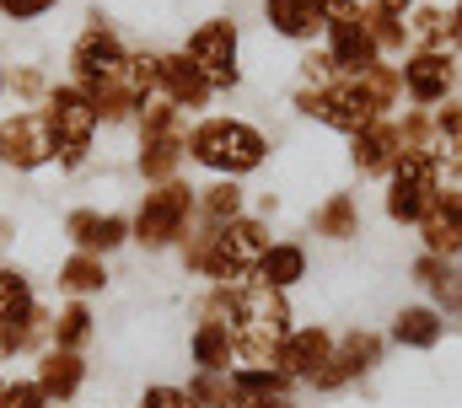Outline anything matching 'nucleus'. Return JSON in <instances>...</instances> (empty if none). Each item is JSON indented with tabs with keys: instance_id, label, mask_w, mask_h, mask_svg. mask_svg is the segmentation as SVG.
Returning <instances> with one entry per match:
<instances>
[{
	"instance_id": "1",
	"label": "nucleus",
	"mask_w": 462,
	"mask_h": 408,
	"mask_svg": "<svg viewBox=\"0 0 462 408\" xmlns=\"http://www.w3.org/2000/svg\"><path fill=\"white\" fill-rule=\"evenodd\" d=\"M269 242H274V231L253 209L231 226H199L194 220V231L178 242V264H183V274H194L205 285H242V280H253Z\"/></svg>"
},
{
	"instance_id": "2",
	"label": "nucleus",
	"mask_w": 462,
	"mask_h": 408,
	"mask_svg": "<svg viewBox=\"0 0 462 408\" xmlns=\"http://www.w3.org/2000/svg\"><path fill=\"white\" fill-rule=\"evenodd\" d=\"M189 162L210 178H253L269 162V134L236 113H199L189 124Z\"/></svg>"
},
{
	"instance_id": "3",
	"label": "nucleus",
	"mask_w": 462,
	"mask_h": 408,
	"mask_svg": "<svg viewBox=\"0 0 462 408\" xmlns=\"http://www.w3.org/2000/svg\"><path fill=\"white\" fill-rule=\"evenodd\" d=\"M296 328L291 296L258 280L236 285V317H231V338H236V366H274L285 333Z\"/></svg>"
},
{
	"instance_id": "4",
	"label": "nucleus",
	"mask_w": 462,
	"mask_h": 408,
	"mask_svg": "<svg viewBox=\"0 0 462 408\" xmlns=\"http://www.w3.org/2000/svg\"><path fill=\"white\" fill-rule=\"evenodd\" d=\"M194 209H199V183L189 178H167L151 183L134 209H129V236L145 253H178V242L194 231Z\"/></svg>"
},
{
	"instance_id": "5",
	"label": "nucleus",
	"mask_w": 462,
	"mask_h": 408,
	"mask_svg": "<svg viewBox=\"0 0 462 408\" xmlns=\"http://www.w3.org/2000/svg\"><path fill=\"white\" fill-rule=\"evenodd\" d=\"M38 113H43V124H49V140H54V162H60V172H81V167L92 162V151H97V129H103V118H97L92 97H87L76 81H54Z\"/></svg>"
},
{
	"instance_id": "6",
	"label": "nucleus",
	"mask_w": 462,
	"mask_h": 408,
	"mask_svg": "<svg viewBox=\"0 0 462 408\" xmlns=\"http://www.w3.org/2000/svg\"><path fill=\"white\" fill-rule=\"evenodd\" d=\"M291 107L301 113V118H312V124H323V129H334V134H360L365 124H376V118H387L382 113V102L365 92V81L360 76H339L334 87H296L291 92Z\"/></svg>"
},
{
	"instance_id": "7",
	"label": "nucleus",
	"mask_w": 462,
	"mask_h": 408,
	"mask_svg": "<svg viewBox=\"0 0 462 408\" xmlns=\"http://www.w3.org/2000/svg\"><path fill=\"white\" fill-rule=\"evenodd\" d=\"M70 81L92 97V92H103V87H114L124 81V65H129V43L118 38V27L108 16H87V27L76 32V43H70Z\"/></svg>"
},
{
	"instance_id": "8",
	"label": "nucleus",
	"mask_w": 462,
	"mask_h": 408,
	"mask_svg": "<svg viewBox=\"0 0 462 408\" xmlns=\"http://www.w3.org/2000/svg\"><path fill=\"white\" fill-rule=\"evenodd\" d=\"M183 54L205 70V81L216 92H236L242 87V27L231 16H205L183 38Z\"/></svg>"
},
{
	"instance_id": "9",
	"label": "nucleus",
	"mask_w": 462,
	"mask_h": 408,
	"mask_svg": "<svg viewBox=\"0 0 462 408\" xmlns=\"http://www.w3.org/2000/svg\"><path fill=\"white\" fill-rule=\"evenodd\" d=\"M382 360H387V338L376 328H345L334 338V360L312 376V393H345L355 382H365Z\"/></svg>"
},
{
	"instance_id": "10",
	"label": "nucleus",
	"mask_w": 462,
	"mask_h": 408,
	"mask_svg": "<svg viewBox=\"0 0 462 408\" xmlns=\"http://www.w3.org/2000/svg\"><path fill=\"white\" fill-rule=\"evenodd\" d=\"M441 167L436 162H398L382 183V215L393 226H420V215L430 209V199L441 194Z\"/></svg>"
},
{
	"instance_id": "11",
	"label": "nucleus",
	"mask_w": 462,
	"mask_h": 408,
	"mask_svg": "<svg viewBox=\"0 0 462 408\" xmlns=\"http://www.w3.org/2000/svg\"><path fill=\"white\" fill-rule=\"evenodd\" d=\"M398 76H403L409 107H441L457 92V54L452 49H409L398 60Z\"/></svg>"
},
{
	"instance_id": "12",
	"label": "nucleus",
	"mask_w": 462,
	"mask_h": 408,
	"mask_svg": "<svg viewBox=\"0 0 462 408\" xmlns=\"http://www.w3.org/2000/svg\"><path fill=\"white\" fill-rule=\"evenodd\" d=\"M0 151H5V167L11 172H43L54 167V140H49V124L38 107H16L0 118Z\"/></svg>"
},
{
	"instance_id": "13",
	"label": "nucleus",
	"mask_w": 462,
	"mask_h": 408,
	"mask_svg": "<svg viewBox=\"0 0 462 408\" xmlns=\"http://www.w3.org/2000/svg\"><path fill=\"white\" fill-rule=\"evenodd\" d=\"M65 242L70 253H97V258H114L118 247H129V215L118 209H97V204H76L65 215Z\"/></svg>"
},
{
	"instance_id": "14",
	"label": "nucleus",
	"mask_w": 462,
	"mask_h": 408,
	"mask_svg": "<svg viewBox=\"0 0 462 408\" xmlns=\"http://www.w3.org/2000/svg\"><path fill=\"white\" fill-rule=\"evenodd\" d=\"M156 97H167L172 107H183L189 118H199L216 102V87L205 81V70L183 49H167V54H156Z\"/></svg>"
},
{
	"instance_id": "15",
	"label": "nucleus",
	"mask_w": 462,
	"mask_h": 408,
	"mask_svg": "<svg viewBox=\"0 0 462 408\" xmlns=\"http://www.w3.org/2000/svg\"><path fill=\"white\" fill-rule=\"evenodd\" d=\"M334 338H339V333H328L323 322H296V328L285 333L280 355H274V371H285L296 387H312V376L334 360Z\"/></svg>"
},
{
	"instance_id": "16",
	"label": "nucleus",
	"mask_w": 462,
	"mask_h": 408,
	"mask_svg": "<svg viewBox=\"0 0 462 408\" xmlns=\"http://www.w3.org/2000/svg\"><path fill=\"white\" fill-rule=\"evenodd\" d=\"M414 231H420V253L462 264V183H441V194L430 199Z\"/></svg>"
},
{
	"instance_id": "17",
	"label": "nucleus",
	"mask_w": 462,
	"mask_h": 408,
	"mask_svg": "<svg viewBox=\"0 0 462 408\" xmlns=\"http://www.w3.org/2000/svg\"><path fill=\"white\" fill-rule=\"evenodd\" d=\"M323 49L334 54L339 76H360V70H371V65L387 60V54L376 49V38H371V27H365L360 11H355V16H334V22L323 27Z\"/></svg>"
},
{
	"instance_id": "18",
	"label": "nucleus",
	"mask_w": 462,
	"mask_h": 408,
	"mask_svg": "<svg viewBox=\"0 0 462 408\" xmlns=\"http://www.w3.org/2000/svg\"><path fill=\"white\" fill-rule=\"evenodd\" d=\"M87 376H92V366H87V355L81 349H60V344H49L38 360H32V382L49 393V403L65 408L81 398V387H87Z\"/></svg>"
},
{
	"instance_id": "19",
	"label": "nucleus",
	"mask_w": 462,
	"mask_h": 408,
	"mask_svg": "<svg viewBox=\"0 0 462 408\" xmlns=\"http://www.w3.org/2000/svg\"><path fill=\"white\" fill-rule=\"evenodd\" d=\"M349 167L360 183H387V172L398 167V124L376 118L360 134H349Z\"/></svg>"
},
{
	"instance_id": "20",
	"label": "nucleus",
	"mask_w": 462,
	"mask_h": 408,
	"mask_svg": "<svg viewBox=\"0 0 462 408\" xmlns=\"http://www.w3.org/2000/svg\"><path fill=\"white\" fill-rule=\"evenodd\" d=\"M296 382L274 366H231V403L226 408H296Z\"/></svg>"
},
{
	"instance_id": "21",
	"label": "nucleus",
	"mask_w": 462,
	"mask_h": 408,
	"mask_svg": "<svg viewBox=\"0 0 462 408\" xmlns=\"http://www.w3.org/2000/svg\"><path fill=\"white\" fill-rule=\"evenodd\" d=\"M387 338H393L398 349H409V355H430V349H441V338H447V311H436L430 301L398 306Z\"/></svg>"
},
{
	"instance_id": "22",
	"label": "nucleus",
	"mask_w": 462,
	"mask_h": 408,
	"mask_svg": "<svg viewBox=\"0 0 462 408\" xmlns=\"http://www.w3.org/2000/svg\"><path fill=\"white\" fill-rule=\"evenodd\" d=\"M409 280L425 291V301L447 317H462V264L452 258H436V253H420L409 264Z\"/></svg>"
},
{
	"instance_id": "23",
	"label": "nucleus",
	"mask_w": 462,
	"mask_h": 408,
	"mask_svg": "<svg viewBox=\"0 0 462 408\" xmlns=\"http://www.w3.org/2000/svg\"><path fill=\"white\" fill-rule=\"evenodd\" d=\"M183 162H189V129L134 140V172L145 178V189L151 183H167V178H183Z\"/></svg>"
},
{
	"instance_id": "24",
	"label": "nucleus",
	"mask_w": 462,
	"mask_h": 408,
	"mask_svg": "<svg viewBox=\"0 0 462 408\" xmlns=\"http://www.w3.org/2000/svg\"><path fill=\"white\" fill-rule=\"evenodd\" d=\"M263 5V27L274 32V38H285V43H318L323 38V27H328V16L318 11V0H258Z\"/></svg>"
},
{
	"instance_id": "25",
	"label": "nucleus",
	"mask_w": 462,
	"mask_h": 408,
	"mask_svg": "<svg viewBox=\"0 0 462 408\" xmlns=\"http://www.w3.org/2000/svg\"><path fill=\"white\" fill-rule=\"evenodd\" d=\"M360 226H365V209H360V199H355L349 189L323 194V199L312 204V215H307V231L323 236V242H355Z\"/></svg>"
},
{
	"instance_id": "26",
	"label": "nucleus",
	"mask_w": 462,
	"mask_h": 408,
	"mask_svg": "<svg viewBox=\"0 0 462 408\" xmlns=\"http://www.w3.org/2000/svg\"><path fill=\"white\" fill-rule=\"evenodd\" d=\"M307 274H312V253H307V242H291V236H274L269 253H263L258 269H253L258 285H274V291H285V296H291Z\"/></svg>"
},
{
	"instance_id": "27",
	"label": "nucleus",
	"mask_w": 462,
	"mask_h": 408,
	"mask_svg": "<svg viewBox=\"0 0 462 408\" xmlns=\"http://www.w3.org/2000/svg\"><path fill=\"white\" fill-rule=\"evenodd\" d=\"M108 258H97V253H65L60 258V269H54V291L65 296V301H92V296H103L108 291Z\"/></svg>"
},
{
	"instance_id": "28",
	"label": "nucleus",
	"mask_w": 462,
	"mask_h": 408,
	"mask_svg": "<svg viewBox=\"0 0 462 408\" xmlns=\"http://www.w3.org/2000/svg\"><path fill=\"white\" fill-rule=\"evenodd\" d=\"M189 366H194V371H231V366H236L231 322L194 317V328H189Z\"/></svg>"
},
{
	"instance_id": "29",
	"label": "nucleus",
	"mask_w": 462,
	"mask_h": 408,
	"mask_svg": "<svg viewBox=\"0 0 462 408\" xmlns=\"http://www.w3.org/2000/svg\"><path fill=\"white\" fill-rule=\"evenodd\" d=\"M360 16H365V27H371L376 49H382L387 60H403V54L414 49V38H409V11L382 5V0H365V5H360Z\"/></svg>"
},
{
	"instance_id": "30",
	"label": "nucleus",
	"mask_w": 462,
	"mask_h": 408,
	"mask_svg": "<svg viewBox=\"0 0 462 408\" xmlns=\"http://www.w3.org/2000/svg\"><path fill=\"white\" fill-rule=\"evenodd\" d=\"M242 215H247V189H242L236 178H210V183L199 189V209H194L199 226H231V220H242Z\"/></svg>"
},
{
	"instance_id": "31",
	"label": "nucleus",
	"mask_w": 462,
	"mask_h": 408,
	"mask_svg": "<svg viewBox=\"0 0 462 408\" xmlns=\"http://www.w3.org/2000/svg\"><path fill=\"white\" fill-rule=\"evenodd\" d=\"M436 167L447 183H462V102H441L436 107Z\"/></svg>"
},
{
	"instance_id": "32",
	"label": "nucleus",
	"mask_w": 462,
	"mask_h": 408,
	"mask_svg": "<svg viewBox=\"0 0 462 408\" xmlns=\"http://www.w3.org/2000/svg\"><path fill=\"white\" fill-rule=\"evenodd\" d=\"M409 38H414V49H452L457 54V22H452V11L447 5H414L409 11Z\"/></svg>"
},
{
	"instance_id": "33",
	"label": "nucleus",
	"mask_w": 462,
	"mask_h": 408,
	"mask_svg": "<svg viewBox=\"0 0 462 408\" xmlns=\"http://www.w3.org/2000/svg\"><path fill=\"white\" fill-rule=\"evenodd\" d=\"M92 338H97V317H92V306L87 301H60L54 306L49 344H60V349H81V355H87Z\"/></svg>"
},
{
	"instance_id": "34",
	"label": "nucleus",
	"mask_w": 462,
	"mask_h": 408,
	"mask_svg": "<svg viewBox=\"0 0 462 408\" xmlns=\"http://www.w3.org/2000/svg\"><path fill=\"white\" fill-rule=\"evenodd\" d=\"M49 87L54 81L43 65H5V97H16V107H43Z\"/></svg>"
},
{
	"instance_id": "35",
	"label": "nucleus",
	"mask_w": 462,
	"mask_h": 408,
	"mask_svg": "<svg viewBox=\"0 0 462 408\" xmlns=\"http://www.w3.org/2000/svg\"><path fill=\"white\" fill-rule=\"evenodd\" d=\"M172 129H189V113L172 107L167 97H151L134 113V140H145V134H172Z\"/></svg>"
},
{
	"instance_id": "36",
	"label": "nucleus",
	"mask_w": 462,
	"mask_h": 408,
	"mask_svg": "<svg viewBox=\"0 0 462 408\" xmlns=\"http://www.w3.org/2000/svg\"><path fill=\"white\" fill-rule=\"evenodd\" d=\"M339 81V65L323 43H307L301 60H296V87H334Z\"/></svg>"
},
{
	"instance_id": "37",
	"label": "nucleus",
	"mask_w": 462,
	"mask_h": 408,
	"mask_svg": "<svg viewBox=\"0 0 462 408\" xmlns=\"http://www.w3.org/2000/svg\"><path fill=\"white\" fill-rule=\"evenodd\" d=\"M124 87L134 92V102L156 97V49H129V65H124Z\"/></svg>"
},
{
	"instance_id": "38",
	"label": "nucleus",
	"mask_w": 462,
	"mask_h": 408,
	"mask_svg": "<svg viewBox=\"0 0 462 408\" xmlns=\"http://www.w3.org/2000/svg\"><path fill=\"white\" fill-rule=\"evenodd\" d=\"M0 408H54V403H49V393L32 376H11L5 393H0Z\"/></svg>"
},
{
	"instance_id": "39",
	"label": "nucleus",
	"mask_w": 462,
	"mask_h": 408,
	"mask_svg": "<svg viewBox=\"0 0 462 408\" xmlns=\"http://www.w3.org/2000/svg\"><path fill=\"white\" fill-rule=\"evenodd\" d=\"M134 408H199V403H194V393H189L183 382H156V387L140 393Z\"/></svg>"
},
{
	"instance_id": "40",
	"label": "nucleus",
	"mask_w": 462,
	"mask_h": 408,
	"mask_svg": "<svg viewBox=\"0 0 462 408\" xmlns=\"http://www.w3.org/2000/svg\"><path fill=\"white\" fill-rule=\"evenodd\" d=\"M49 11H60V0H0V16L27 27V22H43Z\"/></svg>"
},
{
	"instance_id": "41",
	"label": "nucleus",
	"mask_w": 462,
	"mask_h": 408,
	"mask_svg": "<svg viewBox=\"0 0 462 408\" xmlns=\"http://www.w3.org/2000/svg\"><path fill=\"white\" fill-rule=\"evenodd\" d=\"M360 5H365V0H318V11H323L328 22H334V16H355Z\"/></svg>"
},
{
	"instance_id": "42",
	"label": "nucleus",
	"mask_w": 462,
	"mask_h": 408,
	"mask_svg": "<svg viewBox=\"0 0 462 408\" xmlns=\"http://www.w3.org/2000/svg\"><path fill=\"white\" fill-rule=\"evenodd\" d=\"M452 22H457V54H462V0L452 5Z\"/></svg>"
},
{
	"instance_id": "43",
	"label": "nucleus",
	"mask_w": 462,
	"mask_h": 408,
	"mask_svg": "<svg viewBox=\"0 0 462 408\" xmlns=\"http://www.w3.org/2000/svg\"><path fill=\"white\" fill-rule=\"evenodd\" d=\"M382 5H398V11H414L420 0H382Z\"/></svg>"
},
{
	"instance_id": "44",
	"label": "nucleus",
	"mask_w": 462,
	"mask_h": 408,
	"mask_svg": "<svg viewBox=\"0 0 462 408\" xmlns=\"http://www.w3.org/2000/svg\"><path fill=\"white\" fill-rule=\"evenodd\" d=\"M0 102H5V60H0Z\"/></svg>"
},
{
	"instance_id": "45",
	"label": "nucleus",
	"mask_w": 462,
	"mask_h": 408,
	"mask_svg": "<svg viewBox=\"0 0 462 408\" xmlns=\"http://www.w3.org/2000/svg\"><path fill=\"white\" fill-rule=\"evenodd\" d=\"M0 366H5V360H0ZM5 382H11V376H5V371H0V393H5Z\"/></svg>"
},
{
	"instance_id": "46",
	"label": "nucleus",
	"mask_w": 462,
	"mask_h": 408,
	"mask_svg": "<svg viewBox=\"0 0 462 408\" xmlns=\"http://www.w3.org/2000/svg\"><path fill=\"white\" fill-rule=\"evenodd\" d=\"M0 167H5V151H0Z\"/></svg>"
}]
</instances>
